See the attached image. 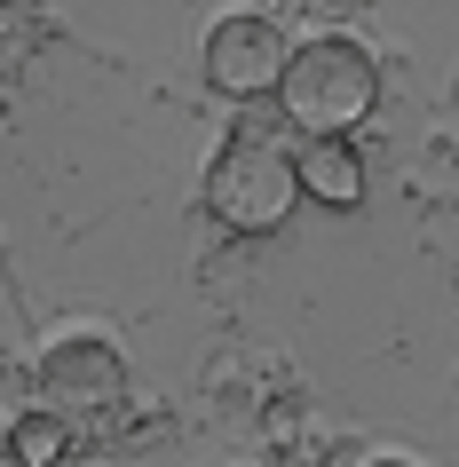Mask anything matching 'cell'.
Listing matches in <instances>:
<instances>
[{"label":"cell","instance_id":"6da1fadb","mask_svg":"<svg viewBox=\"0 0 459 467\" xmlns=\"http://www.w3.org/2000/svg\"><path fill=\"white\" fill-rule=\"evenodd\" d=\"M372 103H381V64H372L357 40H340V32L301 40V48L286 56V72H277V111H286L309 143H340L349 127L372 119Z\"/></svg>","mask_w":459,"mask_h":467},{"label":"cell","instance_id":"7a4b0ae2","mask_svg":"<svg viewBox=\"0 0 459 467\" xmlns=\"http://www.w3.org/2000/svg\"><path fill=\"white\" fill-rule=\"evenodd\" d=\"M206 214L222 230H238V238H269V230H286V214L301 206V174H293V143L277 135L269 119H245L230 143L214 150V167H206Z\"/></svg>","mask_w":459,"mask_h":467},{"label":"cell","instance_id":"3957f363","mask_svg":"<svg viewBox=\"0 0 459 467\" xmlns=\"http://www.w3.org/2000/svg\"><path fill=\"white\" fill-rule=\"evenodd\" d=\"M120 404H127V357L103 333H72L32 365V412L64 420V428H88Z\"/></svg>","mask_w":459,"mask_h":467},{"label":"cell","instance_id":"277c9868","mask_svg":"<svg viewBox=\"0 0 459 467\" xmlns=\"http://www.w3.org/2000/svg\"><path fill=\"white\" fill-rule=\"evenodd\" d=\"M286 56H293L286 25L262 16V8H238V16H222L206 32V88H222L230 103H262V96H277Z\"/></svg>","mask_w":459,"mask_h":467},{"label":"cell","instance_id":"5b68a950","mask_svg":"<svg viewBox=\"0 0 459 467\" xmlns=\"http://www.w3.org/2000/svg\"><path fill=\"white\" fill-rule=\"evenodd\" d=\"M293 174H301V198H325V206H357L364 198V159L349 143H301Z\"/></svg>","mask_w":459,"mask_h":467},{"label":"cell","instance_id":"8992f818","mask_svg":"<svg viewBox=\"0 0 459 467\" xmlns=\"http://www.w3.org/2000/svg\"><path fill=\"white\" fill-rule=\"evenodd\" d=\"M64 436H72L64 420H48V412H25L16 428H8V460H16V467H56V460H64Z\"/></svg>","mask_w":459,"mask_h":467},{"label":"cell","instance_id":"52a82bcc","mask_svg":"<svg viewBox=\"0 0 459 467\" xmlns=\"http://www.w3.org/2000/svg\"><path fill=\"white\" fill-rule=\"evenodd\" d=\"M32 40H40V16H32L25 0H0V72H16L32 56Z\"/></svg>","mask_w":459,"mask_h":467},{"label":"cell","instance_id":"ba28073f","mask_svg":"<svg viewBox=\"0 0 459 467\" xmlns=\"http://www.w3.org/2000/svg\"><path fill=\"white\" fill-rule=\"evenodd\" d=\"M8 389H16V365H8V357H0V404H8Z\"/></svg>","mask_w":459,"mask_h":467},{"label":"cell","instance_id":"9c48e42d","mask_svg":"<svg viewBox=\"0 0 459 467\" xmlns=\"http://www.w3.org/2000/svg\"><path fill=\"white\" fill-rule=\"evenodd\" d=\"M0 467H16V460H8V436H0Z\"/></svg>","mask_w":459,"mask_h":467},{"label":"cell","instance_id":"30bf717a","mask_svg":"<svg viewBox=\"0 0 459 467\" xmlns=\"http://www.w3.org/2000/svg\"><path fill=\"white\" fill-rule=\"evenodd\" d=\"M372 467H412V460H372Z\"/></svg>","mask_w":459,"mask_h":467}]
</instances>
